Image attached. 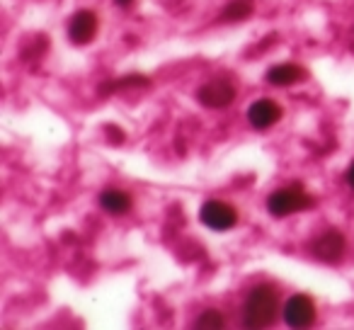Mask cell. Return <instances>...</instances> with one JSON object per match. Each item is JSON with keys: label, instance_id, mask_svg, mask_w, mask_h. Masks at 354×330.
<instances>
[{"label": "cell", "instance_id": "6da1fadb", "mask_svg": "<svg viewBox=\"0 0 354 330\" xmlns=\"http://www.w3.org/2000/svg\"><path fill=\"white\" fill-rule=\"evenodd\" d=\"M279 313V286L262 282L252 286L243 301V325L245 328H270Z\"/></svg>", "mask_w": 354, "mask_h": 330}, {"label": "cell", "instance_id": "7a4b0ae2", "mask_svg": "<svg viewBox=\"0 0 354 330\" xmlns=\"http://www.w3.org/2000/svg\"><path fill=\"white\" fill-rule=\"evenodd\" d=\"M313 207H315V197L306 192L301 187V183L289 185V187H279L267 197V212L277 219L294 217V214H301Z\"/></svg>", "mask_w": 354, "mask_h": 330}, {"label": "cell", "instance_id": "3957f363", "mask_svg": "<svg viewBox=\"0 0 354 330\" xmlns=\"http://www.w3.org/2000/svg\"><path fill=\"white\" fill-rule=\"evenodd\" d=\"M199 221L212 231H231L238 226V209L223 199H207L199 209Z\"/></svg>", "mask_w": 354, "mask_h": 330}, {"label": "cell", "instance_id": "277c9868", "mask_svg": "<svg viewBox=\"0 0 354 330\" xmlns=\"http://www.w3.org/2000/svg\"><path fill=\"white\" fill-rule=\"evenodd\" d=\"M281 315H284V323L289 325V328L301 330V328H310V325L315 323L318 309H315V301L310 299L308 294H294L286 299Z\"/></svg>", "mask_w": 354, "mask_h": 330}, {"label": "cell", "instance_id": "5b68a950", "mask_svg": "<svg viewBox=\"0 0 354 330\" xmlns=\"http://www.w3.org/2000/svg\"><path fill=\"white\" fill-rule=\"evenodd\" d=\"M310 253L320 262H339L344 257V253H347V238L337 228H328V231L313 238Z\"/></svg>", "mask_w": 354, "mask_h": 330}, {"label": "cell", "instance_id": "8992f818", "mask_svg": "<svg viewBox=\"0 0 354 330\" xmlns=\"http://www.w3.org/2000/svg\"><path fill=\"white\" fill-rule=\"evenodd\" d=\"M238 98V90L231 80H209L202 88L197 90V100L199 104H204L207 109H226L233 100Z\"/></svg>", "mask_w": 354, "mask_h": 330}, {"label": "cell", "instance_id": "52a82bcc", "mask_svg": "<svg viewBox=\"0 0 354 330\" xmlns=\"http://www.w3.org/2000/svg\"><path fill=\"white\" fill-rule=\"evenodd\" d=\"M284 117V109L277 100L272 98H262L248 107V124L257 131H267V129L277 127Z\"/></svg>", "mask_w": 354, "mask_h": 330}, {"label": "cell", "instance_id": "ba28073f", "mask_svg": "<svg viewBox=\"0 0 354 330\" xmlns=\"http://www.w3.org/2000/svg\"><path fill=\"white\" fill-rule=\"evenodd\" d=\"M97 32H100V20L93 10H88V8H85V10H78L73 17H71V22H68L71 44H75V46L93 44Z\"/></svg>", "mask_w": 354, "mask_h": 330}, {"label": "cell", "instance_id": "9c48e42d", "mask_svg": "<svg viewBox=\"0 0 354 330\" xmlns=\"http://www.w3.org/2000/svg\"><path fill=\"white\" fill-rule=\"evenodd\" d=\"M308 78L306 68L301 64H277L265 73V80L274 88H289V85H299Z\"/></svg>", "mask_w": 354, "mask_h": 330}, {"label": "cell", "instance_id": "30bf717a", "mask_svg": "<svg viewBox=\"0 0 354 330\" xmlns=\"http://www.w3.org/2000/svg\"><path fill=\"white\" fill-rule=\"evenodd\" d=\"M100 207L109 214V217H127L129 212L133 209V197L124 190H117V187H109V190H102L97 197Z\"/></svg>", "mask_w": 354, "mask_h": 330}, {"label": "cell", "instance_id": "8fae6325", "mask_svg": "<svg viewBox=\"0 0 354 330\" xmlns=\"http://www.w3.org/2000/svg\"><path fill=\"white\" fill-rule=\"evenodd\" d=\"M252 12H255V3H252V0H231V3H226V8H223L218 20L221 22H245Z\"/></svg>", "mask_w": 354, "mask_h": 330}, {"label": "cell", "instance_id": "7c38bea8", "mask_svg": "<svg viewBox=\"0 0 354 330\" xmlns=\"http://www.w3.org/2000/svg\"><path fill=\"white\" fill-rule=\"evenodd\" d=\"M194 325H197V328H202V330L223 328V325H226V318H223L221 311H216V309H207L202 315H199L197 320H194Z\"/></svg>", "mask_w": 354, "mask_h": 330}, {"label": "cell", "instance_id": "4fadbf2b", "mask_svg": "<svg viewBox=\"0 0 354 330\" xmlns=\"http://www.w3.org/2000/svg\"><path fill=\"white\" fill-rule=\"evenodd\" d=\"M104 134H107V138H109V143H112V146H122V143H124V131H122V129L107 124V127H104Z\"/></svg>", "mask_w": 354, "mask_h": 330}, {"label": "cell", "instance_id": "5bb4252c", "mask_svg": "<svg viewBox=\"0 0 354 330\" xmlns=\"http://www.w3.org/2000/svg\"><path fill=\"white\" fill-rule=\"evenodd\" d=\"M344 180H347V185L354 190V161L349 163V168H347V175H344Z\"/></svg>", "mask_w": 354, "mask_h": 330}, {"label": "cell", "instance_id": "9a60e30c", "mask_svg": "<svg viewBox=\"0 0 354 330\" xmlns=\"http://www.w3.org/2000/svg\"><path fill=\"white\" fill-rule=\"evenodd\" d=\"M114 3H117L119 8H131V3H133V0H114Z\"/></svg>", "mask_w": 354, "mask_h": 330}]
</instances>
